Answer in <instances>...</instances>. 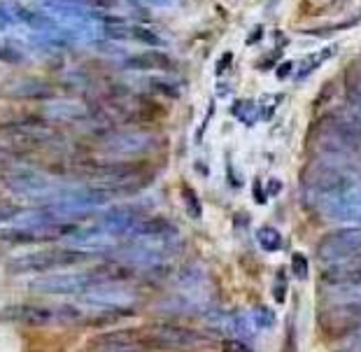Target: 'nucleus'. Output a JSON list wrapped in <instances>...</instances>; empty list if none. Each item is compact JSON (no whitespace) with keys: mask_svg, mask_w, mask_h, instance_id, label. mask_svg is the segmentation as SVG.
I'll use <instances>...</instances> for the list:
<instances>
[{"mask_svg":"<svg viewBox=\"0 0 361 352\" xmlns=\"http://www.w3.org/2000/svg\"><path fill=\"white\" fill-rule=\"evenodd\" d=\"M324 131L331 133L336 140H341L345 147L361 150V114L355 110H336L324 117Z\"/></svg>","mask_w":361,"mask_h":352,"instance_id":"6","label":"nucleus"},{"mask_svg":"<svg viewBox=\"0 0 361 352\" xmlns=\"http://www.w3.org/2000/svg\"><path fill=\"white\" fill-rule=\"evenodd\" d=\"M359 324H361V305H355V303L336 305V308L326 312V327L331 329V332L345 334Z\"/></svg>","mask_w":361,"mask_h":352,"instance_id":"10","label":"nucleus"},{"mask_svg":"<svg viewBox=\"0 0 361 352\" xmlns=\"http://www.w3.org/2000/svg\"><path fill=\"white\" fill-rule=\"evenodd\" d=\"M126 68L130 71H171L173 61L166 51H145V54H135L126 61Z\"/></svg>","mask_w":361,"mask_h":352,"instance_id":"11","label":"nucleus"},{"mask_svg":"<svg viewBox=\"0 0 361 352\" xmlns=\"http://www.w3.org/2000/svg\"><path fill=\"white\" fill-rule=\"evenodd\" d=\"M128 33L130 35H133L135 37V40H142L145 44H159L161 40H159V35H154V33H152V30H147V28H130L128 30Z\"/></svg>","mask_w":361,"mask_h":352,"instance_id":"20","label":"nucleus"},{"mask_svg":"<svg viewBox=\"0 0 361 352\" xmlns=\"http://www.w3.org/2000/svg\"><path fill=\"white\" fill-rule=\"evenodd\" d=\"M221 352H252V348H247L238 339H224L221 341Z\"/></svg>","mask_w":361,"mask_h":352,"instance_id":"21","label":"nucleus"},{"mask_svg":"<svg viewBox=\"0 0 361 352\" xmlns=\"http://www.w3.org/2000/svg\"><path fill=\"white\" fill-rule=\"evenodd\" d=\"M352 352H361V329L355 334V341H352V346H350Z\"/></svg>","mask_w":361,"mask_h":352,"instance_id":"23","label":"nucleus"},{"mask_svg":"<svg viewBox=\"0 0 361 352\" xmlns=\"http://www.w3.org/2000/svg\"><path fill=\"white\" fill-rule=\"evenodd\" d=\"M289 73H291V63H284V66H280V71H278V78H287Z\"/></svg>","mask_w":361,"mask_h":352,"instance_id":"24","label":"nucleus"},{"mask_svg":"<svg viewBox=\"0 0 361 352\" xmlns=\"http://www.w3.org/2000/svg\"><path fill=\"white\" fill-rule=\"evenodd\" d=\"M94 257V252L80 248H44L28 252V255L14 257L5 264V273L17 278V275H33V273H49L59 269H73V266L87 264Z\"/></svg>","mask_w":361,"mask_h":352,"instance_id":"1","label":"nucleus"},{"mask_svg":"<svg viewBox=\"0 0 361 352\" xmlns=\"http://www.w3.org/2000/svg\"><path fill=\"white\" fill-rule=\"evenodd\" d=\"M133 236H140V238H157V241H168L178 236V226L173 221H168L166 217H147L142 215L135 221V226L130 229Z\"/></svg>","mask_w":361,"mask_h":352,"instance_id":"9","label":"nucleus"},{"mask_svg":"<svg viewBox=\"0 0 361 352\" xmlns=\"http://www.w3.org/2000/svg\"><path fill=\"white\" fill-rule=\"evenodd\" d=\"M56 308L42 303H30V301H19V303H7L0 308V324H17V327H44L49 324Z\"/></svg>","mask_w":361,"mask_h":352,"instance_id":"5","label":"nucleus"},{"mask_svg":"<svg viewBox=\"0 0 361 352\" xmlns=\"http://www.w3.org/2000/svg\"><path fill=\"white\" fill-rule=\"evenodd\" d=\"M322 208L334 219H341V221L359 219L361 217V185H352L350 189L341 191V194L324 198Z\"/></svg>","mask_w":361,"mask_h":352,"instance_id":"7","label":"nucleus"},{"mask_svg":"<svg viewBox=\"0 0 361 352\" xmlns=\"http://www.w3.org/2000/svg\"><path fill=\"white\" fill-rule=\"evenodd\" d=\"M361 21V12L355 14V19H350V21H341V24H334V26H324V28H314L310 30L312 35H324V33H336V30H345V28H352V26H357Z\"/></svg>","mask_w":361,"mask_h":352,"instance_id":"18","label":"nucleus"},{"mask_svg":"<svg viewBox=\"0 0 361 352\" xmlns=\"http://www.w3.org/2000/svg\"><path fill=\"white\" fill-rule=\"evenodd\" d=\"M259 33H261V28H257V30H255V35H250V37H247V44H252V42H259V37H261Z\"/></svg>","mask_w":361,"mask_h":352,"instance_id":"25","label":"nucleus"},{"mask_svg":"<svg viewBox=\"0 0 361 352\" xmlns=\"http://www.w3.org/2000/svg\"><path fill=\"white\" fill-rule=\"evenodd\" d=\"M317 257L324 264H341L361 257V229H338L317 245Z\"/></svg>","mask_w":361,"mask_h":352,"instance_id":"4","label":"nucleus"},{"mask_svg":"<svg viewBox=\"0 0 361 352\" xmlns=\"http://www.w3.org/2000/svg\"><path fill=\"white\" fill-rule=\"evenodd\" d=\"M322 280L329 285H345V287H361V257L350 262L329 264L322 271Z\"/></svg>","mask_w":361,"mask_h":352,"instance_id":"8","label":"nucleus"},{"mask_svg":"<svg viewBox=\"0 0 361 352\" xmlns=\"http://www.w3.org/2000/svg\"><path fill=\"white\" fill-rule=\"evenodd\" d=\"M303 182H305V187H308V191H312L319 201H324V198L336 196V194H341V191L350 189L352 185H357V182L345 173V168H338L336 164H329V162L310 166L308 171L303 173Z\"/></svg>","mask_w":361,"mask_h":352,"instance_id":"3","label":"nucleus"},{"mask_svg":"<svg viewBox=\"0 0 361 352\" xmlns=\"http://www.w3.org/2000/svg\"><path fill=\"white\" fill-rule=\"evenodd\" d=\"M291 273H294V278H298V280L308 278V273H310L308 257H303L301 252H296V255L291 257Z\"/></svg>","mask_w":361,"mask_h":352,"instance_id":"17","label":"nucleus"},{"mask_svg":"<svg viewBox=\"0 0 361 352\" xmlns=\"http://www.w3.org/2000/svg\"><path fill=\"white\" fill-rule=\"evenodd\" d=\"M203 336L196 329H189L175 322H159L142 329H135V350H187L196 348Z\"/></svg>","mask_w":361,"mask_h":352,"instance_id":"2","label":"nucleus"},{"mask_svg":"<svg viewBox=\"0 0 361 352\" xmlns=\"http://www.w3.org/2000/svg\"><path fill=\"white\" fill-rule=\"evenodd\" d=\"M359 221H361V217H359Z\"/></svg>","mask_w":361,"mask_h":352,"instance_id":"26","label":"nucleus"},{"mask_svg":"<svg viewBox=\"0 0 361 352\" xmlns=\"http://www.w3.org/2000/svg\"><path fill=\"white\" fill-rule=\"evenodd\" d=\"M257 241L266 252H278L282 248V236L275 226H261L257 231Z\"/></svg>","mask_w":361,"mask_h":352,"instance_id":"14","label":"nucleus"},{"mask_svg":"<svg viewBox=\"0 0 361 352\" xmlns=\"http://www.w3.org/2000/svg\"><path fill=\"white\" fill-rule=\"evenodd\" d=\"M231 61H233V54H231V51H226V54L221 56V61L217 63V75H224V71L228 68V63H231Z\"/></svg>","mask_w":361,"mask_h":352,"instance_id":"22","label":"nucleus"},{"mask_svg":"<svg viewBox=\"0 0 361 352\" xmlns=\"http://www.w3.org/2000/svg\"><path fill=\"white\" fill-rule=\"evenodd\" d=\"M345 96H348L350 108L361 114V78L355 71L348 75V82H345Z\"/></svg>","mask_w":361,"mask_h":352,"instance_id":"13","label":"nucleus"},{"mask_svg":"<svg viewBox=\"0 0 361 352\" xmlns=\"http://www.w3.org/2000/svg\"><path fill=\"white\" fill-rule=\"evenodd\" d=\"M336 51H338V44H331V47L319 49V51H314V54H310V56L301 63V71H298V80H303V78H308V75H312L322 63H324V61L331 59V56L336 54Z\"/></svg>","mask_w":361,"mask_h":352,"instance_id":"12","label":"nucleus"},{"mask_svg":"<svg viewBox=\"0 0 361 352\" xmlns=\"http://www.w3.org/2000/svg\"><path fill=\"white\" fill-rule=\"evenodd\" d=\"M250 317H252V322H255L259 329H268V327H273V322H275L273 310L266 308V305H257V308L252 310Z\"/></svg>","mask_w":361,"mask_h":352,"instance_id":"16","label":"nucleus"},{"mask_svg":"<svg viewBox=\"0 0 361 352\" xmlns=\"http://www.w3.org/2000/svg\"><path fill=\"white\" fill-rule=\"evenodd\" d=\"M182 198L187 201V208L191 215H201V203H198V196H196V191L191 189V187H182Z\"/></svg>","mask_w":361,"mask_h":352,"instance_id":"19","label":"nucleus"},{"mask_svg":"<svg viewBox=\"0 0 361 352\" xmlns=\"http://www.w3.org/2000/svg\"><path fill=\"white\" fill-rule=\"evenodd\" d=\"M149 89L154 91V94H161V96H168V98H180V87L168 80H152L149 82Z\"/></svg>","mask_w":361,"mask_h":352,"instance_id":"15","label":"nucleus"}]
</instances>
